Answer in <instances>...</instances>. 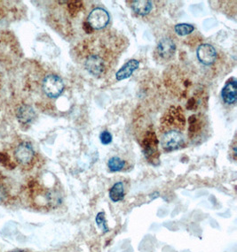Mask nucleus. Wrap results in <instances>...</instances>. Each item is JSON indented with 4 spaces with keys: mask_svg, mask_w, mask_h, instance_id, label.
I'll return each mask as SVG.
<instances>
[{
    "mask_svg": "<svg viewBox=\"0 0 237 252\" xmlns=\"http://www.w3.org/2000/svg\"><path fill=\"white\" fill-rule=\"evenodd\" d=\"M141 146L143 148L144 155L149 162L153 165H158L159 162L160 153L158 151V139L154 131L146 132L144 138L142 140Z\"/></svg>",
    "mask_w": 237,
    "mask_h": 252,
    "instance_id": "f257e3e1",
    "label": "nucleus"
},
{
    "mask_svg": "<svg viewBox=\"0 0 237 252\" xmlns=\"http://www.w3.org/2000/svg\"><path fill=\"white\" fill-rule=\"evenodd\" d=\"M162 126L172 127L176 128H184L186 121H185L184 114L182 113V110L180 107H171L168 110L164 116L162 117Z\"/></svg>",
    "mask_w": 237,
    "mask_h": 252,
    "instance_id": "f03ea898",
    "label": "nucleus"
},
{
    "mask_svg": "<svg viewBox=\"0 0 237 252\" xmlns=\"http://www.w3.org/2000/svg\"><path fill=\"white\" fill-rule=\"evenodd\" d=\"M43 90L49 97H57L64 91V83L56 74H49L44 79Z\"/></svg>",
    "mask_w": 237,
    "mask_h": 252,
    "instance_id": "7ed1b4c3",
    "label": "nucleus"
},
{
    "mask_svg": "<svg viewBox=\"0 0 237 252\" xmlns=\"http://www.w3.org/2000/svg\"><path fill=\"white\" fill-rule=\"evenodd\" d=\"M161 144H162L163 151H165V152H170L176 151V150L184 147V137L182 136L179 131H169L162 136Z\"/></svg>",
    "mask_w": 237,
    "mask_h": 252,
    "instance_id": "20e7f679",
    "label": "nucleus"
},
{
    "mask_svg": "<svg viewBox=\"0 0 237 252\" xmlns=\"http://www.w3.org/2000/svg\"><path fill=\"white\" fill-rule=\"evenodd\" d=\"M87 22L92 30H101L110 22V14L104 9H93L88 15Z\"/></svg>",
    "mask_w": 237,
    "mask_h": 252,
    "instance_id": "39448f33",
    "label": "nucleus"
},
{
    "mask_svg": "<svg viewBox=\"0 0 237 252\" xmlns=\"http://www.w3.org/2000/svg\"><path fill=\"white\" fill-rule=\"evenodd\" d=\"M175 52L176 44L170 38L161 40L157 47V55L161 61H170L174 56Z\"/></svg>",
    "mask_w": 237,
    "mask_h": 252,
    "instance_id": "423d86ee",
    "label": "nucleus"
},
{
    "mask_svg": "<svg viewBox=\"0 0 237 252\" xmlns=\"http://www.w3.org/2000/svg\"><path fill=\"white\" fill-rule=\"evenodd\" d=\"M34 155L35 152L31 144L26 142L20 144L14 152V157L16 160L22 165L30 164L31 161L33 160Z\"/></svg>",
    "mask_w": 237,
    "mask_h": 252,
    "instance_id": "0eeeda50",
    "label": "nucleus"
},
{
    "mask_svg": "<svg viewBox=\"0 0 237 252\" xmlns=\"http://www.w3.org/2000/svg\"><path fill=\"white\" fill-rule=\"evenodd\" d=\"M198 58L199 61L205 65H211L217 59L215 48L209 44H202L198 47Z\"/></svg>",
    "mask_w": 237,
    "mask_h": 252,
    "instance_id": "6e6552de",
    "label": "nucleus"
},
{
    "mask_svg": "<svg viewBox=\"0 0 237 252\" xmlns=\"http://www.w3.org/2000/svg\"><path fill=\"white\" fill-rule=\"evenodd\" d=\"M85 68L93 76H101L105 72L104 61L99 55H91L85 61Z\"/></svg>",
    "mask_w": 237,
    "mask_h": 252,
    "instance_id": "1a4fd4ad",
    "label": "nucleus"
},
{
    "mask_svg": "<svg viewBox=\"0 0 237 252\" xmlns=\"http://www.w3.org/2000/svg\"><path fill=\"white\" fill-rule=\"evenodd\" d=\"M237 88L236 78L229 79L221 92L222 99L226 104H233L237 102Z\"/></svg>",
    "mask_w": 237,
    "mask_h": 252,
    "instance_id": "9d476101",
    "label": "nucleus"
},
{
    "mask_svg": "<svg viewBox=\"0 0 237 252\" xmlns=\"http://www.w3.org/2000/svg\"><path fill=\"white\" fill-rule=\"evenodd\" d=\"M189 136L191 139H194L198 137V135H201L203 128V124H204L202 115L194 114L192 116H190L189 119Z\"/></svg>",
    "mask_w": 237,
    "mask_h": 252,
    "instance_id": "9b49d317",
    "label": "nucleus"
},
{
    "mask_svg": "<svg viewBox=\"0 0 237 252\" xmlns=\"http://www.w3.org/2000/svg\"><path fill=\"white\" fill-rule=\"evenodd\" d=\"M140 62L137 60H131L126 62L124 65L117 72L116 79L118 81H123L132 76L135 70L138 69Z\"/></svg>",
    "mask_w": 237,
    "mask_h": 252,
    "instance_id": "f8f14e48",
    "label": "nucleus"
},
{
    "mask_svg": "<svg viewBox=\"0 0 237 252\" xmlns=\"http://www.w3.org/2000/svg\"><path fill=\"white\" fill-rule=\"evenodd\" d=\"M131 7L134 13L145 16L151 12L153 8V3L148 0H135L131 2Z\"/></svg>",
    "mask_w": 237,
    "mask_h": 252,
    "instance_id": "ddd939ff",
    "label": "nucleus"
},
{
    "mask_svg": "<svg viewBox=\"0 0 237 252\" xmlns=\"http://www.w3.org/2000/svg\"><path fill=\"white\" fill-rule=\"evenodd\" d=\"M35 111L30 105H22L18 109L17 118L19 122L22 123H29L35 118Z\"/></svg>",
    "mask_w": 237,
    "mask_h": 252,
    "instance_id": "4468645a",
    "label": "nucleus"
},
{
    "mask_svg": "<svg viewBox=\"0 0 237 252\" xmlns=\"http://www.w3.org/2000/svg\"><path fill=\"white\" fill-rule=\"evenodd\" d=\"M125 196V187L122 182L115 183L110 190V198L112 202L118 203L123 200Z\"/></svg>",
    "mask_w": 237,
    "mask_h": 252,
    "instance_id": "2eb2a0df",
    "label": "nucleus"
},
{
    "mask_svg": "<svg viewBox=\"0 0 237 252\" xmlns=\"http://www.w3.org/2000/svg\"><path fill=\"white\" fill-rule=\"evenodd\" d=\"M125 161L119 157H112L108 162V167L111 172H120L124 168Z\"/></svg>",
    "mask_w": 237,
    "mask_h": 252,
    "instance_id": "dca6fc26",
    "label": "nucleus"
},
{
    "mask_svg": "<svg viewBox=\"0 0 237 252\" xmlns=\"http://www.w3.org/2000/svg\"><path fill=\"white\" fill-rule=\"evenodd\" d=\"M174 31L176 33L179 35H189L190 33H192L195 31V27L191 24H188V23H180V24H177L174 27Z\"/></svg>",
    "mask_w": 237,
    "mask_h": 252,
    "instance_id": "f3484780",
    "label": "nucleus"
},
{
    "mask_svg": "<svg viewBox=\"0 0 237 252\" xmlns=\"http://www.w3.org/2000/svg\"><path fill=\"white\" fill-rule=\"evenodd\" d=\"M83 6V3L80 1H71L69 3V10L72 16H76Z\"/></svg>",
    "mask_w": 237,
    "mask_h": 252,
    "instance_id": "a211bd4d",
    "label": "nucleus"
},
{
    "mask_svg": "<svg viewBox=\"0 0 237 252\" xmlns=\"http://www.w3.org/2000/svg\"><path fill=\"white\" fill-rule=\"evenodd\" d=\"M96 223L98 224V226H100L101 229L104 231V232H108V231H109V229H108V226H107V224H106L104 213H98V215H97L96 217Z\"/></svg>",
    "mask_w": 237,
    "mask_h": 252,
    "instance_id": "6ab92c4d",
    "label": "nucleus"
},
{
    "mask_svg": "<svg viewBox=\"0 0 237 252\" xmlns=\"http://www.w3.org/2000/svg\"><path fill=\"white\" fill-rule=\"evenodd\" d=\"M100 140H101V144H104V145L110 144L112 142V135L109 131H103L100 135Z\"/></svg>",
    "mask_w": 237,
    "mask_h": 252,
    "instance_id": "aec40b11",
    "label": "nucleus"
},
{
    "mask_svg": "<svg viewBox=\"0 0 237 252\" xmlns=\"http://www.w3.org/2000/svg\"><path fill=\"white\" fill-rule=\"evenodd\" d=\"M83 31H85L87 34H91V33H92V31H93L92 27L88 24L87 22H83Z\"/></svg>",
    "mask_w": 237,
    "mask_h": 252,
    "instance_id": "412c9836",
    "label": "nucleus"
},
{
    "mask_svg": "<svg viewBox=\"0 0 237 252\" xmlns=\"http://www.w3.org/2000/svg\"><path fill=\"white\" fill-rule=\"evenodd\" d=\"M4 196H5V190H4V189L0 186V201L2 200Z\"/></svg>",
    "mask_w": 237,
    "mask_h": 252,
    "instance_id": "4be33fe9",
    "label": "nucleus"
},
{
    "mask_svg": "<svg viewBox=\"0 0 237 252\" xmlns=\"http://www.w3.org/2000/svg\"><path fill=\"white\" fill-rule=\"evenodd\" d=\"M232 147H233V153H232L233 154V158L236 160L237 159V144H236V142L234 143Z\"/></svg>",
    "mask_w": 237,
    "mask_h": 252,
    "instance_id": "5701e85b",
    "label": "nucleus"
},
{
    "mask_svg": "<svg viewBox=\"0 0 237 252\" xmlns=\"http://www.w3.org/2000/svg\"><path fill=\"white\" fill-rule=\"evenodd\" d=\"M22 252V251H15V252Z\"/></svg>",
    "mask_w": 237,
    "mask_h": 252,
    "instance_id": "b1692460",
    "label": "nucleus"
}]
</instances>
